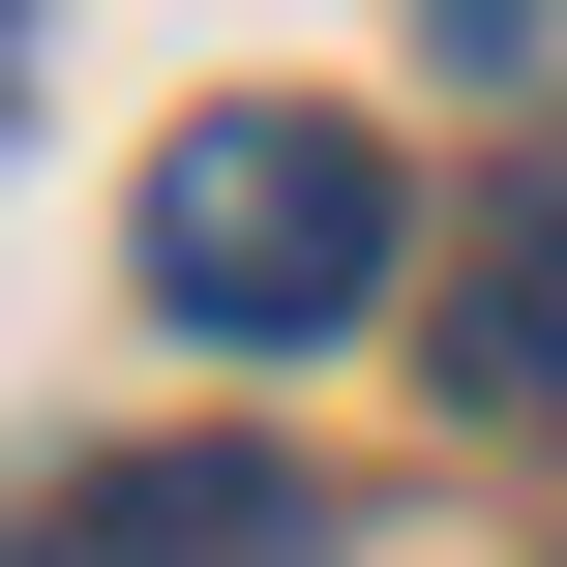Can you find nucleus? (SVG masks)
I'll list each match as a JSON object with an SVG mask.
<instances>
[{"mask_svg": "<svg viewBox=\"0 0 567 567\" xmlns=\"http://www.w3.org/2000/svg\"><path fill=\"white\" fill-rule=\"evenodd\" d=\"M150 329H209V359H329L359 299H389V150L329 120V90H239V120H179L150 150Z\"/></svg>", "mask_w": 567, "mask_h": 567, "instance_id": "1", "label": "nucleus"}, {"mask_svg": "<svg viewBox=\"0 0 567 567\" xmlns=\"http://www.w3.org/2000/svg\"><path fill=\"white\" fill-rule=\"evenodd\" d=\"M30 567H299V478L269 449H90V478H30Z\"/></svg>", "mask_w": 567, "mask_h": 567, "instance_id": "2", "label": "nucleus"}, {"mask_svg": "<svg viewBox=\"0 0 567 567\" xmlns=\"http://www.w3.org/2000/svg\"><path fill=\"white\" fill-rule=\"evenodd\" d=\"M449 389H478V419H567V179H508V209L449 239Z\"/></svg>", "mask_w": 567, "mask_h": 567, "instance_id": "3", "label": "nucleus"}, {"mask_svg": "<svg viewBox=\"0 0 567 567\" xmlns=\"http://www.w3.org/2000/svg\"><path fill=\"white\" fill-rule=\"evenodd\" d=\"M0 30H30V0H0Z\"/></svg>", "mask_w": 567, "mask_h": 567, "instance_id": "4", "label": "nucleus"}]
</instances>
